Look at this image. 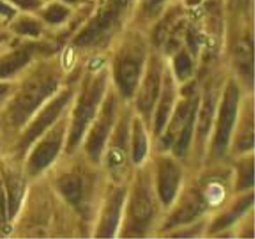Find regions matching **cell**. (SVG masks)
<instances>
[{"label": "cell", "instance_id": "obj_1", "mask_svg": "<svg viewBox=\"0 0 255 239\" xmlns=\"http://www.w3.org/2000/svg\"><path fill=\"white\" fill-rule=\"evenodd\" d=\"M177 168L172 163H166L162 168L161 176V192L164 201H168L174 192V187L177 186Z\"/></svg>", "mask_w": 255, "mask_h": 239}, {"label": "cell", "instance_id": "obj_2", "mask_svg": "<svg viewBox=\"0 0 255 239\" xmlns=\"http://www.w3.org/2000/svg\"><path fill=\"white\" fill-rule=\"evenodd\" d=\"M120 82L124 86L125 91H132L134 86V82L137 79V65L131 60H126L121 64L119 70Z\"/></svg>", "mask_w": 255, "mask_h": 239}, {"label": "cell", "instance_id": "obj_3", "mask_svg": "<svg viewBox=\"0 0 255 239\" xmlns=\"http://www.w3.org/2000/svg\"><path fill=\"white\" fill-rule=\"evenodd\" d=\"M236 57H237V62L242 66V69H246L248 71L252 72V45L251 42L248 41H241L238 42L237 45V50H236Z\"/></svg>", "mask_w": 255, "mask_h": 239}, {"label": "cell", "instance_id": "obj_4", "mask_svg": "<svg viewBox=\"0 0 255 239\" xmlns=\"http://www.w3.org/2000/svg\"><path fill=\"white\" fill-rule=\"evenodd\" d=\"M157 80H158V76L152 74L149 79L147 80L146 85H144L143 91L141 94V101H139L143 109H148L152 102H153L154 96L157 94V82H158Z\"/></svg>", "mask_w": 255, "mask_h": 239}, {"label": "cell", "instance_id": "obj_5", "mask_svg": "<svg viewBox=\"0 0 255 239\" xmlns=\"http://www.w3.org/2000/svg\"><path fill=\"white\" fill-rule=\"evenodd\" d=\"M133 216L134 218L139 219H146L147 217L149 216L152 211V207H151V202L149 199L147 198V196L144 193H138L136 196L133 201Z\"/></svg>", "mask_w": 255, "mask_h": 239}, {"label": "cell", "instance_id": "obj_6", "mask_svg": "<svg viewBox=\"0 0 255 239\" xmlns=\"http://www.w3.org/2000/svg\"><path fill=\"white\" fill-rule=\"evenodd\" d=\"M201 211V203L199 199L196 196L191 197L184 202V206L182 207L181 211L177 213V221L176 222H184L191 219L192 217L196 216L198 212Z\"/></svg>", "mask_w": 255, "mask_h": 239}, {"label": "cell", "instance_id": "obj_7", "mask_svg": "<svg viewBox=\"0 0 255 239\" xmlns=\"http://www.w3.org/2000/svg\"><path fill=\"white\" fill-rule=\"evenodd\" d=\"M62 191L65 192L67 197H69L71 201H75L80 197V191H81V187H80V181L74 176H69L62 181L61 184Z\"/></svg>", "mask_w": 255, "mask_h": 239}, {"label": "cell", "instance_id": "obj_8", "mask_svg": "<svg viewBox=\"0 0 255 239\" xmlns=\"http://www.w3.org/2000/svg\"><path fill=\"white\" fill-rule=\"evenodd\" d=\"M64 15H65V9H62L61 6H52L51 9L49 10V12H47V16L52 20L61 19Z\"/></svg>", "mask_w": 255, "mask_h": 239}, {"label": "cell", "instance_id": "obj_9", "mask_svg": "<svg viewBox=\"0 0 255 239\" xmlns=\"http://www.w3.org/2000/svg\"><path fill=\"white\" fill-rule=\"evenodd\" d=\"M12 1H15L16 4L21 5V6L24 7H32L37 5L36 0H12Z\"/></svg>", "mask_w": 255, "mask_h": 239}, {"label": "cell", "instance_id": "obj_10", "mask_svg": "<svg viewBox=\"0 0 255 239\" xmlns=\"http://www.w3.org/2000/svg\"><path fill=\"white\" fill-rule=\"evenodd\" d=\"M163 0H146V5L149 9H154V7L158 6L159 4H162Z\"/></svg>", "mask_w": 255, "mask_h": 239}, {"label": "cell", "instance_id": "obj_11", "mask_svg": "<svg viewBox=\"0 0 255 239\" xmlns=\"http://www.w3.org/2000/svg\"><path fill=\"white\" fill-rule=\"evenodd\" d=\"M232 111H233V110H231V111H229V110H226V115H227V117H228V115L231 114ZM223 121H226V126L223 127V129H222V131H223V132H224V131H228V127H227V123H228L229 120H223Z\"/></svg>", "mask_w": 255, "mask_h": 239}]
</instances>
